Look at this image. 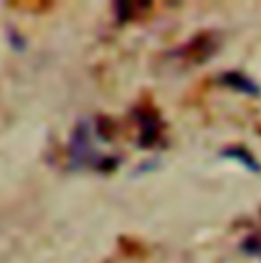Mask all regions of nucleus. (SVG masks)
<instances>
[{"mask_svg":"<svg viewBox=\"0 0 261 263\" xmlns=\"http://www.w3.org/2000/svg\"><path fill=\"white\" fill-rule=\"evenodd\" d=\"M218 82H220L222 86H227V88H231V90H235V92L247 94V96H259L261 94L259 86H257L251 78H247L245 73H241V71H225V73L218 78Z\"/></svg>","mask_w":261,"mask_h":263,"instance_id":"nucleus-4","label":"nucleus"},{"mask_svg":"<svg viewBox=\"0 0 261 263\" xmlns=\"http://www.w3.org/2000/svg\"><path fill=\"white\" fill-rule=\"evenodd\" d=\"M153 2H143V0H119L115 2V12L119 23H127V21H135L139 16H143L145 12L151 10Z\"/></svg>","mask_w":261,"mask_h":263,"instance_id":"nucleus-5","label":"nucleus"},{"mask_svg":"<svg viewBox=\"0 0 261 263\" xmlns=\"http://www.w3.org/2000/svg\"><path fill=\"white\" fill-rule=\"evenodd\" d=\"M102 155H98L90 141V125L86 121H80L71 133L69 141V165L71 170H80L86 165H98Z\"/></svg>","mask_w":261,"mask_h":263,"instance_id":"nucleus-1","label":"nucleus"},{"mask_svg":"<svg viewBox=\"0 0 261 263\" xmlns=\"http://www.w3.org/2000/svg\"><path fill=\"white\" fill-rule=\"evenodd\" d=\"M243 251L247 255H261V239L259 237H247L243 243Z\"/></svg>","mask_w":261,"mask_h":263,"instance_id":"nucleus-7","label":"nucleus"},{"mask_svg":"<svg viewBox=\"0 0 261 263\" xmlns=\"http://www.w3.org/2000/svg\"><path fill=\"white\" fill-rule=\"evenodd\" d=\"M225 159H233V161H237V163H241L247 172H255V174H259L261 172V163L253 157V153L247 149V147H243V145H233V147H227V149H222V153H220Z\"/></svg>","mask_w":261,"mask_h":263,"instance_id":"nucleus-6","label":"nucleus"},{"mask_svg":"<svg viewBox=\"0 0 261 263\" xmlns=\"http://www.w3.org/2000/svg\"><path fill=\"white\" fill-rule=\"evenodd\" d=\"M137 123H139V147L141 149H151L161 141V133H163V123L157 115L155 108L143 104L137 106L133 110Z\"/></svg>","mask_w":261,"mask_h":263,"instance_id":"nucleus-2","label":"nucleus"},{"mask_svg":"<svg viewBox=\"0 0 261 263\" xmlns=\"http://www.w3.org/2000/svg\"><path fill=\"white\" fill-rule=\"evenodd\" d=\"M216 49H218V37L214 33H200L176 51V58L184 60L190 66L194 64L198 66V64L208 62L216 53Z\"/></svg>","mask_w":261,"mask_h":263,"instance_id":"nucleus-3","label":"nucleus"}]
</instances>
